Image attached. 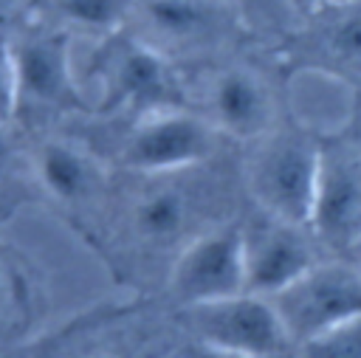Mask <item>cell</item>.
I'll return each instance as SVG.
<instances>
[{
    "instance_id": "6da1fadb",
    "label": "cell",
    "mask_w": 361,
    "mask_h": 358,
    "mask_svg": "<svg viewBox=\"0 0 361 358\" xmlns=\"http://www.w3.org/2000/svg\"><path fill=\"white\" fill-rule=\"evenodd\" d=\"M319 169L322 144L307 130H271L257 138L245 183L262 214L307 228Z\"/></svg>"
},
{
    "instance_id": "7a4b0ae2",
    "label": "cell",
    "mask_w": 361,
    "mask_h": 358,
    "mask_svg": "<svg viewBox=\"0 0 361 358\" xmlns=\"http://www.w3.org/2000/svg\"><path fill=\"white\" fill-rule=\"evenodd\" d=\"M271 302L288 338L302 347L353 319H361V268L347 262H316Z\"/></svg>"
},
{
    "instance_id": "3957f363",
    "label": "cell",
    "mask_w": 361,
    "mask_h": 358,
    "mask_svg": "<svg viewBox=\"0 0 361 358\" xmlns=\"http://www.w3.org/2000/svg\"><path fill=\"white\" fill-rule=\"evenodd\" d=\"M186 327L209 352L240 358H276L290 341L271 299L240 293L186 307Z\"/></svg>"
},
{
    "instance_id": "277c9868",
    "label": "cell",
    "mask_w": 361,
    "mask_h": 358,
    "mask_svg": "<svg viewBox=\"0 0 361 358\" xmlns=\"http://www.w3.org/2000/svg\"><path fill=\"white\" fill-rule=\"evenodd\" d=\"M169 293L183 310L248 293L240 226H217L189 240L172 262Z\"/></svg>"
},
{
    "instance_id": "5b68a950",
    "label": "cell",
    "mask_w": 361,
    "mask_h": 358,
    "mask_svg": "<svg viewBox=\"0 0 361 358\" xmlns=\"http://www.w3.org/2000/svg\"><path fill=\"white\" fill-rule=\"evenodd\" d=\"M240 231L248 293L274 299L316 265L305 226H293L259 211L248 226H240Z\"/></svg>"
},
{
    "instance_id": "8992f818",
    "label": "cell",
    "mask_w": 361,
    "mask_h": 358,
    "mask_svg": "<svg viewBox=\"0 0 361 358\" xmlns=\"http://www.w3.org/2000/svg\"><path fill=\"white\" fill-rule=\"evenodd\" d=\"M307 228L333 251L361 245V155L350 147H322L319 186Z\"/></svg>"
},
{
    "instance_id": "52a82bcc",
    "label": "cell",
    "mask_w": 361,
    "mask_h": 358,
    "mask_svg": "<svg viewBox=\"0 0 361 358\" xmlns=\"http://www.w3.org/2000/svg\"><path fill=\"white\" fill-rule=\"evenodd\" d=\"M212 124L189 113H158L141 121L121 147V163L133 172H175L209 158Z\"/></svg>"
},
{
    "instance_id": "ba28073f",
    "label": "cell",
    "mask_w": 361,
    "mask_h": 358,
    "mask_svg": "<svg viewBox=\"0 0 361 358\" xmlns=\"http://www.w3.org/2000/svg\"><path fill=\"white\" fill-rule=\"evenodd\" d=\"M212 110L217 127L237 138H262L271 132L274 104L268 87L248 70H228L214 82Z\"/></svg>"
},
{
    "instance_id": "9c48e42d",
    "label": "cell",
    "mask_w": 361,
    "mask_h": 358,
    "mask_svg": "<svg viewBox=\"0 0 361 358\" xmlns=\"http://www.w3.org/2000/svg\"><path fill=\"white\" fill-rule=\"evenodd\" d=\"M20 99L34 101H62L71 90L68 45L62 37L25 39L11 51Z\"/></svg>"
},
{
    "instance_id": "30bf717a",
    "label": "cell",
    "mask_w": 361,
    "mask_h": 358,
    "mask_svg": "<svg viewBox=\"0 0 361 358\" xmlns=\"http://www.w3.org/2000/svg\"><path fill=\"white\" fill-rule=\"evenodd\" d=\"M107 99L121 101H155L166 90V65L147 45H124L113 51Z\"/></svg>"
},
{
    "instance_id": "8fae6325",
    "label": "cell",
    "mask_w": 361,
    "mask_h": 358,
    "mask_svg": "<svg viewBox=\"0 0 361 358\" xmlns=\"http://www.w3.org/2000/svg\"><path fill=\"white\" fill-rule=\"evenodd\" d=\"M37 175L42 186L62 203H76L82 200L93 183H96V169L93 163L73 147L48 141L37 152Z\"/></svg>"
},
{
    "instance_id": "7c38bea8",
    "label": "cell",
    "mask_w": 361,
    "mask_h": 358,
    "mask_svg": "<svg viewBox=\"0 0 361 358\" xmlns=\"http://www.w3.org/2000/svg\"><path fill=\"white\" fill-rule=\"evenodd\" d=\"M186 197L175 189H158L135 206V228L147 240H172L186 223Z\"/></svg>"
},
{
    "instance_id": "4fadbf2b",
    "label": "cell",
    "mask_w": 361,
    "mask_h": 358,
    "mask_svg": "<svg viewBox=\"0 0 361 358\" xmlns=\"http://www.w3.org/2000/svg\"><path fill=\"white\" fill-rule=\"evenodd\" d=\"M147 17L169 37H195L212 23L209 8L200 0H149Z\"/></svg>"
},
{
    "instance_id": "5bb4252c",
    "label": "cell",
    "mask_w": 361,
    "mask_h": 358,
    "mask_svg": "<svg viewBox=\"0 0 361 358\" xmlns=\"http://www.w3.org/2000/svg\"><path fill=\"white\" fill-rule=\"evenodd\" d=\"M302 358H361V319L302 344Z\"/></svg>"
},
{
    "instance_id": "9a60e30c",
    "label": "cell",
    "mask_w": 361,
    "mask_h": 358,
    "mask_svg": "<svg viewBox=\"0 0 361 358\" xmlns=\"http://www.w3.org/2000/svg\"><path fill=\"white\" fill-rule=\"evenodd\" d=\"M62 11L90 28H110L127 11V0H62Z\"/></svg>"
},
{
    "instance_id": "2e32d148",
    "label": "cell",
    "mask_w": 361,
    "mask_h": 358,
    "mask_svg": "<svg viewBox=\"0 0 361 358\" xmlns=\"http://www.w3.org/2000/svg\"><path fill=\"white\" fill-rule=\"evenodd\" d=\"M330 51L347 62H361V11L344 14L330 31Z\"/></svg>"
},
{
    "instance_id": "e0dca14e",
    "label": "cell",
    "mask_w": 361,
    "mask_h": 358,
    "mask_svg": "<svg viewBox=\"0 0 361 358\" xmlns=\"http://www.w3.org/2000/svg\"><path fill=\"white\" fill-rule=\"evenodd\" d=\"M20 104V87H17V70L11 51H0V127H6Z\"/></svg>"
},
{
    "instance_id": "ac0fdd59",
    "label": "cell",
    "mask_w": 361,
    "mask_h": 358,
    "mask_svg": "<svg viewBox=\"0 0 361 358\" xmlns=\"http://www.w3.org/2000/svg\"><path fill=\"white\" fill-rule=\"evenodd\" d=\"M11 152V144H8V135H6V127H0V163L8 158Z\"/></svg>"
},
{
    "instance_id": "d6986e66",
    "label": "cell",
    "mask_w": 361,
    "mask_h": 358,
    "mask_svg": "<svg viewBox=\"0 0 361 358\" xmlns=\"http://www.w3.org/2000/svg\"><path fill=\"white\" fill-rule=\"evenodd\" d=\"M209 352V350H206ZM209 358H240V355H226V352H209Z\"/></svg>"
},
{
    "instance_id": "ffe728a7",
    "label": "cell",
    "mask_w": 361,
    "mask_h": 358,
    "mask_svg": "<svg viewBox=\"0 0 361 358\" xmlns=\"http://www.w3.org/2000/svg\"><path fill=\"white\" fill-rule=\"evenodd\" d=\"M8 3H11V0H0V8H6V6H8Z\"/></svg>"
},
{
    "instance_id": "44dd1931",
    "label": "cell",
    "mask_w": 361,
    "mask_h": 358,
    "mask_svg": "<svg viewBox=\"0 0 361 358\" xmlns=\"http://www.w3.org/2000/svg\"><path fill=\"white\" fill-rule=\"evenodd\" d=\"M0 299H3V279H0Z\"/></svg>"
}]
</instances>
